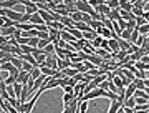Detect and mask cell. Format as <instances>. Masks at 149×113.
<instances>
[{"label": "cell", "mask_w": 149, "mask_h": 113, "mask_svg": "<svg viewBox=\"0 0 149 113\" xmlns=\"http://www.w3.org/2000/svg\"><path fill=\"white\" fill-rule=\"evenodd\" d=\"M30 80H32V75H30V72H25V70H22L20 75L17 77V81L22 83V85H28V81Z\"/></svg>", "instance_id": "cell-1"}, {"label": "cell", "mask_w": 149, "mask_h": 113, "mask_svg": "<svg viewBox=\"0 0 149 113\" xmlns=\"http://www.w3.org/2000/svg\"><path fill=\"white\" fill-rule=\"evenodd\" d=\"M66 32H70L74 38H76V40H81V38H85V37H83V32H81V30H78L76 27H66Z\"/></svg>", "instance_id": "cell-2"}, {"label": "cell", "mask_w": 149, "mask_h": 113, "mask_svg": "<svg viewBox=\"0 0 149 113\" xmlns=\"http://www.w3.org/2000/svg\"><path fill=\"white\" fill-rule=\"evenodd\" d=\"M95 10L98 12V13H103V15H106V17H108V13L111 12V8H109V5H108V4H103V5L95 7Z\"/></svg>", "instance_id": "cell-3"}, {"label": "cell", "mask_w": 149, "mask_h": 113, "mask_svg": "<svg viewBox=\"0 0 149 113\" xmlns=\"http://www.w3.org/2000/svg\"><path fill=\"white\" fill-rule=\"evenodd\" d=\"M17 27H2L0 28V33L3 35V37H12L13 33H15Z\"/></svg>", "instance_id": "cell-4"}, {"label": "cell", "mask_w": 149, "mask_h": 113, "mask_svg": "<svg viewBox=\"0 0 149 113\" xmlns=\"http://www.w3.org/2000/svg\"><path fill=\"white\" fill-rule=\"evenodd\" d=\"M2 8H13L18 5V0H2Z\"/></svg>", "instance_id": "cell-5"}, {"label": "cell", "mask_w": 149, "mask_h": 113, "mask_svg": "<svg viewBox=\"0 0 149 113\" xmlns=\"http://www.w3.org/2000/svg\"><path fill=\"white\" fill-rule=\"evenodd\" d=\"M30 23H33V25H43L45 20H43V17H40V13H35V15H32V18H30Z\"/></svg>", "instance_id": "cell-6"}, {"label": "cell", "mask_w": 149, "mask_h": 113, "mask_svg": "<svg viewBox=\"0 0 149 113\" xmlns=\"http://www.w3.org/2000/svg\"><path fill=\"white\" fill-rule=\"evenodd\" d=\"M108 18L113 22H118L119 18H121V10H111L109 13H108Z\"/></svg>", "instance_id": "cell-7"}, {"label": "cell", "mask_w": 149, "mask_h": 113, "mask_svg": "<svg viewBox=\"0 0 149 113\" xmlns=\"http://www.w3.org/2000/svg\"><path fill=\"white\" fill-rule=\"evenodd\" d=\"M123 107V103L121 102H111V107H109V110H108V113H118V110Z\"/></svg>", "instance_id": "cell-8"}, {"label": "cell", "mask_w": 149, "mask_h": 113, "mask_svg": "<svg viewBox=\"0 0 149 113\" xmlns=\"http://www.w3.org/2000/svg\"><path fill=\"white\" fill-rule=\"evenodd\" d=\"M118 43H119V47H121V50H126V52H128V48L129 47H131V45H133V43H129L128 40H124V38H118Z\"/></svg>", "instance_id": "cell-9"}, {"label": "cell", "mask_w": 149, "mask_h": 113, "mask_svg": "<svg viewBox=\"0 0 149 113\" xmlns=\"http://www.w3.org/2000/svg\"><path fill=\"white\" fill-rule=\"evenodd\" d=\"M0 52L13 53V45H10V43H0Z\"/></svg>", "instance_id": "cell-10"}, {"label": "cell", "mask_w": 149, "mask_h": 113, "mask_svg": "<svg viewBox=\"0 0 149 113\" xmlns=\"http://www.w3.org/2000/svg\"><path fill=\"white\" fill-rule=\"evenodd\" d=\"M74 98H76V95H74V93H65V95H63L65 107H66V105H70V102H73Z\"/></svg>", "instance_id": "cell-11"}, {"label": "cell", "mask_w": 149, "mask_h": 113, "mask_svg": "<svg viewBox=\"0 0 149 113\" xmlns=\"http://www.w3.org/2000/svg\"><path fill=\"white\" fill-rule=\"evenodd\" d=\"M113 83L118 86V88H126V85H124V81H123V78L119 75H116L114 78H113Z\"/></svg>", "instance_id": "cell-12"}, {"label": "cell", "mask_w": 149, "mask_h": 113, "mask_svg": "<svg viewBox=\"0 0 149 113\" xmlns=\"http://www.w3.org/2000/svg\"><path fill=\"white\" fill-rule=\"evenodd\" d=\"M70 17L73 18V22H83V13L81 12H73V13H70Z\"/></svg>", "instance_id": "cell-13"}, {"label": "cell", "mask_w": 149, "mask_h": 113, "mask_svg": "<svg viewBox=\"0 0 149 113\" xmlns=\"http://www.w3.org/2000/svg\"><path fill=\"white\" fill-rule=\"evenodd\" d=\"M136 105H138V103H136V98H134V97L128 98V100L124 102V107H126V108H136Z\"/></svg>", "instance_id": "cell-14"}, {"label": "cell", "mask_w": 149, "mask_h": 113, "mask_svg": "<svg viewBox=\"0 0 149 113\" xmlns=\"http://www.w3.org/2000/svg\"><path fill=\"white\" fill-rule=\"evenodd\" d=\"M108 5H109L111 10H121V7H119V0H109Z\"/></svg>", "instance_id": "cell-15"}, {"label": "cell", "mask_w": 149, "mask_h": 113, "mask_svg": "<svg viewBox=\"0 0 149 113\" xmlns=\"http://www.w3.org/2000/svg\"><path fill=\"white\" fill-rule=\"evenodd\" d=\"M30 75H32V80H37V78H40V77L43 75V73H42V68H33V70L30 72Z\"/></svg>", "instance_id": "cell-16"}, {"label": "cell", "mask_w": 149, "mask_h": 113, "mask_svg": "<svg viewBox=\"0 0 149 113\" xmlns=\"http://www.w3.org/2000/svg\"><path fill=\"white\" fill-rule=\"evenodd\" d=\"M133 83L136 85V88H138V90H146V83H144V80H141V78H136Z\"/></svg>", "instance_id": "cell-17"}, {"label": "cell", "mask_w": 149, "mask_h": 113, "mask_svg": "<svg viewBox=\"0 0 149 113\" xmlns=\"http://www.w3.org/2000/svg\"><path fill=\"white\" fill-rule=\"evenodd\" d=\"M103 42H104V38H103L101 35H100V37H96L95 40H93V47H95V48H101Z\"/></svg>", "instance_id": "cell-18"}, {"label": "cell", "mask_w": 149, "mask_h": 113, "mask_svg": "<svg viewBox=\"0 0 149 113\" xmlns=\"http://www.w3.org/2000/svg\"><path fill=\"white\" fill-rule=\"evenodd\" d=\"M136 28H138V32L141 33V35H149V23L141 25V27H136Z\"/></svg>", "instance_id": "cell-19"}, {"label": "cell", "mask_w": 149, "mask_h": 113, "mask_svg": "<svg viewBox=\"0 0 149 113\" xmlns=\"http://www.w3.org/2000/svg\"><path fill=\"white\" fill-rule=\"evenodd\" d=\"M78 112L80 113H86L88 112V102H80V107H78Z\"/></svg>", "instance_id": "cell-20"}, {"label": "cell", "mask_w": 149, "mask_h": 113, "mask_svg": "<svg viewBox=\"0 0 149 113\" xmlns=\"http://www.w3.org/2000/svg\"><path fill=\"white\" fill-rule=\"evenodd\" d=\"M139 35H141V33L138 32V28H134L133 33H131V40H129V42H131V43H136V42H138V38H139Z\"/></svg>", "instance_id": "cell-21"}, {"label": "cell", "mask_w": 149, "mask_h": 113, "mask_svg": "<svg viewBox=\"0 0 149 113\" xmlns=\"http://www.w3.org/2000/svg\"><path fill=\"white\" fill-rule=\"evenodd\" d=\"M131 33H133V30H128V28H126V30L121 33V38H124V40H128V42H129V40H131ZM129 43H131V42H129Z\"/></svg>", "instance_id": "cell-22"}, {"label": "cell", "mask_w": 149, "mask_h": 113, "mask_svg": "<svg viewBox=\"0 0 149 113\" xmlns=\"http://www.w3.org/2000/svg\"><path fill=\"white\" fill-rule=\"evenodd\" d=\"M22 50H23V53H33V50H35V47H32V45H20Z\"/></svg>", "instance_id": "cell-23"}, {"label": "cell", "mask_w": 149, "mask_h": 113, "mask_svg": "<svg viewBox=\"0 0 149 113\" xmlns=\"http://www.w3.org/2000/svg\"><path fill=\"white\" fill-rule=\"evenodd\" d=\"M33 68H35V67H33V65L30 63V62H25V60H23V67H22V70H25V72H32Z\"/></svg>", "instance_id": "cell-24"}, {"label": "cell", "mask_w": 149, "mask_h": 113, "mask_svg": "<svg viewBox=\"0 0 149 113\" xmlns=\"http://www.w3.org/2000/svg\"><path fill=\"white\" fill-rule=\"evenodd\" d=\"M52 43V37L47 38V40H40V43H38V48H45L47 45H50Z\"/></svg>", "instance_id": "cell-25"}, {"label": "cell", "mask_w": 149, "mask_h": 113, "mask_svg": "<svg viewBox=\"0 0 149 113\" xmlns=\"http://www.w3.org/2000/svg\"><path fill=\"white\" fill-rule=\"evenodd\" d=\"M133 13L136 17H143L144 15V8H141V7H134L133 8Z\"/></svg>", "instance_id": "cell-26"}, {"label": "cell", "mask_w": 149, "mask_h": 113, "mask_svg": "<svg viewBox=\"0 0 149 113\" xmlns=\"http://www.w3.org/2000/svg\"><path fill=\"white\" fill-rule=\"evenodd\" d=\"M118 23H119V28H121L123 32H124V30L128 28V22L124 20V18H119V20H118Z\"/></svg>", "instance_id": "cell-27"}, {"label": "cell", "mask_w": 149, "mask_h": 113, "mask_svg": "<svg viewBox=\"0 0 149 113\" xmlns=\"http://www.w3.org/2000/svg\"><path fill=\"white\" fill-rule=\"evenodd\" d=\"M136 78H141V80H144L146 78V70H136Z\"/></svg>", "instance_id": "cell-28"}, {"label": "cell", "mask_w": 149, "mask_h": 113, "mask_svg": "<svg viewBox=\"0 0 149 113\" xmlns=\"http://www.w3.org/2000/svg\"><path fill=\"white\" fill-rule=\"evenodd\" d=\"M136 23H138V27H141V25H146L148 20H146L144 17H136Z\"/></svg>", "instance_id": "cell-29"}, {"label": "cell", "mask_w": 149, "mask_h": 113, "mask_svg": "<svg viewBox=\"0 0 149 113\" xmlns=\"http://www.w3.org/2000/svg\"><path fill=\"white\" fill-rule=\"evenodd\" d=\"M7 83V85H13V83H15L17 81V77H12V75H8L7 77V80H3Z\"/></svg>", "instance_id": "cell-30"}, {"label": "cell", "mask_w": 149, "mask_h": 113, "mask_svg": "<svg viewBox=\"0 0 149 113\" xmlns=\"http://www.w3.org/2000/svg\"><path fill=\"white\" fill-rule=\"evenodd\" d=\"M136 27H138L136 20H129V22H128V30H134Z\"/></svg>", "instance_id": "cell-31"}, {"label": "cell", "mask_w": 149, "mask_h": 113, "mask_svg": "<svg viewBox=\"0 0 149 113\" xmlns=\"http://www.w3.org/2000/svg\"><path fill=\"white\" fill-rule=\"evenodd\" d=\"M146 42V35H139L138 42H136V45H139V47H143V43Z\"/></svg>", "instance_id": "cell-32"}, {"label": "cell", "mask_w": 149, "mask_h": 113, "mask_svg": "<svg viewBox=\"0 0 149 113\" xmlns=\"http://www.w3.org/2000/svg\"><path fill=\"white\" fill-rule=\"evenodd\" d=\"M108 86H109V80H104L103 83H100V88H103V90H108ZM109 92V90H108Z\"/></svg>", "instance_id": "cell-33"}, {"label": "cell", "mask_w": 149, "mask_h": 113, "mask_svg": "<svg viewBox=\"0 0 149 113\" xmlns=\"http://www.w3.org/2000/svg\"><path fill=\"white\" fill-rule=\"evenodd\" d=\"M141 62H143V63H149V53L144 55L143 58H141Z\"/></svg>", "instance_id": "cell-34"}, {"label": "cell", "mask_w": 149, "mask_h": 113, "mask_svg": "<svg viewBox=\"0 0 149 113\" xmlns=\"http://www.w3.org/2000/svg\"><path fill=\"white\" fill-rule=\"evenodd\" d=\"M143 17L146 18V20H148V23H149V10H148V12H144V15H143Z\"/></svg>", "instance_id": "cell-35"}, {"label": "cell", "mask_w": 149, "mask_h": 113, "mask_svg": "<svg viewBox=\"0 0 149 113\" xmlns=\"http://www.w3.org/2000/svg\"><path fill=\"white\" fill-rule=\"evenodd\" d=\"M118 113H126V108H124V105H123V107L118 110Z\"/></svg>", "instance_id": "cell-36"}, {"label": "cell", "mask_w": 149, "mask_h": 113, "mask_svg": "<svg viewBox=\"0 0 149 113\" xmlns=\"http://www.w3.org/2000/svg\"><path fill=\"white\" fill-rule=\"evenodd\" d=\"M134 113H149L148 110H134Z\"/></svg>", "instance_id": "cell-37"}, {"label": "cell", "mask_w": 149, "mask_h": 113, "mask_svg": "<svg viewBox=\"0 0 149 113\" xmlns=\"http://www.w3.org/2000/svg\"><path fill=\"white\" fill-rule=\"evenodd\" d=\"M103 4H106V0H98V5H103Z\"/></svg>", "instance_id": "cell-38"}, {"label": "cell", "mask_w": 149, "mask_h": 113, "mask_svg": "<svg viewBox=\"0 0 149 113\" xmlns=\"http://www.w3.org/2000/svg\"><path fill=\"white\" fill-rule=\"evenodd\" d=\"M144 92L148 93V97H149V86H146V90H144Z\"/></svg>", "instance_id": "cell-39"}, {"label": "cell", "mask_w": 149, "mask_h": 113, "mask_svg": "<svg viewBox=\"0 0 149 113\" xmlns=\"http://www.w3.org/2000/svg\"><path fill=\"white\" fill-rule=\"evenodd\" d=\"M146 78H149V70H148V72H146Z\"/></svg>", "instance_id": "cell-40"}, {"label": "cell", "mask_w": 149, "mask_h": 113, "mask_svg": "<svg viewBox=\"0 0 149 113\" xmlns=\"http://www.w3.org/2000/svg\"><path fill=\"white\" fill-rule=\"evenodd\" d=\"M148 108H149V103H148Z\"/></svg>", "instance_id": "cell-41"}, {"label": "cell", "mask_w": 149, "mask_h": 113, "mask_svg": "<svg viewBox=\"0 0 149 113\" xmlns=\"http://www.w3.org/2000/svg\"><path fill=\"white\" fill-rule=\"evenodd\" d=\"M119 2H121V0H119Z\"/></svg>", "instance_id": "cell-42"}, {"label": "cell", "mask_w": 149, "mask_h": 113, "mask_svg": "<svg viewBox=\"0 0 149 113\" xmlns=\"http://www.w3.org/2000/svg\"><path fill=\"white\" fill-rule=\"evenodd\" d=\"M148 4H149V2H148Z\"/></svg>", "instance_id": "cell-43"}]
</instances>
